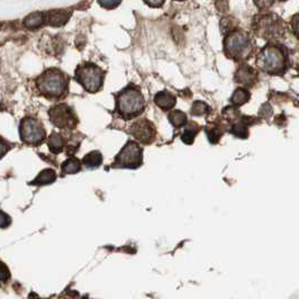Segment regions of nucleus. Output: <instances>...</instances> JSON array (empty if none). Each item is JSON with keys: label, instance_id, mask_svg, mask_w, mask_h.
<instances>
[{"label": "nucleus", "instance_id": "39448f33", "mask_svg": "<svg viewBox=\"0 0 299 299\" xmlns=\"http://www.w3.org/2000/svg\"><path fill=\"white\" fill-rule=\"evenodd\" d=\"M104 77V71L92 62L82 63L75 70V79L89 92H96L101 88Z\"/></svg>", "mask_w": 299, "mask_h": 299}, {"label": "nucleus", "instance_id": "6e6552de", "mask_svg": "<svg viewBox=\"0 0 299 299\" xmlns=\"http://www.w3.org/2000/svg\"><path fill=\"white\" fill-rule=\"evenodd\" d=\"M50 119L54 126L59 128H68V130H73L77 127L78 118L75 116L72 108L66 104L56 105L48 111Z\"/></svg>", "mask_w": 299, "mask_h": 299}, {"label": "nucleus", "instance_id": "7ed1b4c3", "mask_svg": "<svg viewBox=\"0 0 299 299\" xmlns=\"http://www.w3.org/2000/svg\"><path fill=\"white\" fill-rule=\"evenodd\" d=\"M144 97L134 86H128L116 97V111L125 119L141 115L144 111Z\"/></svg>", "mask_w": 299, "mask_h": 299}, {"label": "nucleus", "instance_id": "aec40b11", "mask_svg": "<svg viewBox=\"0 0 299 299\" xmlns=\"http://www.w3.org/2000/svg\"><path fill=\"white\" fill-rule=\"evenodd\" d=\"M198 131H199L198 125L196 123H190L186 127V130H184L183 135H181V139H183L186 144H192L197 133H198Z\"/></svg>", "mask_w": 299, "mask_h": 299}, {"label": "nucleus", "instance_id": "f3484780", "mask_svg": "<svg viewBox=\"0 0 299 299\" xmlns=\"http://www.w3.org/2000/svg\"><path fill=\"white\" fill-rule=\"evenodd\" d=\"M81 170V163L80 160H78L77 158L71 157L67 159L61 165V171L63 175H73L77 173Z\"/></svg>", "mask_w": 299, "mask_h": 299}, {"label": "nucleus", "instance_id": "20e7f679", "mask_svg": "<svg viewBox=\"0 0 299 299\" xmlns=\"http://www.w3.org/2000/svg\"><path fill=\"white\" fill-rule=\"evenodd\" d=\"M224 51L226 56L236 61L247 59L252 52L250 36L242 29L230 32L224 40Z\"/></svg>", "mask_w": 299, "mask_h": 299}, {"label": "nucleus", "instance_id": "9d476101", "mask_svg": "<svg viewBox=\"0 0 299 299\" xmlns=\"http://www.w3.org/2000/svg\"><path fill=\"white\" fill-rule=\"evenodd\" d=\"M131 134L138 139V142L143 143V144H150L152 143L155 138V128L153 126V123L145 118L138 119L131 126Z\"/></svg>", "mask_w": 299, "mask_h": 299}, {"label": "nucleus", "instance_id": "c756f323", "mask_svg": "<svg viewBox=\"0 0 299 299\" xmlns=\"http://www.w3.org/2000/svg\"><path fill=\"white\" fill-rule=\"evenodd\" d=\"M298 72H299V68H298Z\"/></svg>", "mask_w": 299, "mask_h": 299}, {"label": "nucleus", "instance_id": "ddd939ff", "mask_svg": "<svg viewBox=\"0 0 299 299\" xmlns=\"http://www.w3.org/2000/svg\"><path fill=\"white\" fill-rule=\"evenodd\" d=\"M154 103L163 111H170L176 105V97L168 90H163L155 94Z\"/></svg>", "mask_w": 299, "mask_h": 299}, {"label": "nucleus", "instance_id": "4468645a", "mask_svg": "<svg viewBox=\"0 0 299 299\" xmlns=\"http://www.w3.org/2000/svg\"><path fill=\"white\" fill-rule=\"evenodd\" d=\"M45 20H46V15L42 11H35V13L29 14L27 17L24 20L25 27L31 29H37L42 27L45 24Z\"/></svg>", "mask_w": 299, "mask_h": 299}, {"label": "nucleus", "instance_id": "f03ea898", "mask_svg": "<svg viewBox=\"0 0 299 299\" xmlns=\"http://www.w3.org/2000/svg\"><path fill=\"white\" fill-rule=\"evenodd\" d=\"M69 78L59 69L44 71L36 80V87L41 94L47 98L59 99L67 93Z\"/></svg>", "mask_w": 299, "mask_h": 299}, {"label": "nucleus", "instance_id": "412c9836", "mask_svg": "<svg viewBox=\"0 0 299 299\" xmlns=\"http://www.w3.org/2000/svg\"><path fill=\"white\" fill-rule=\"evenodd\" d=\"M169 120L176 128L186 126L187 116L181 111H173L169 114Z\"/></svg>", "mask_w": 299, "mask_h": 299}, {"label": "nucleus", "instance_id": "5701e85b", "mask_svg": "<svg viewBox=\"0 0 299 299\" xmlns=\"http://www.w3.org/2000/svg\"><path fill=\"white\" fill-rule=\"evenodd\" d=\"M10 278V272L8 267L0 261V281L5 282Z\"/></svg>", "mask_w": 299, "mask_h": 299}, {"label": "nucleus", "instance_id": "423d86ee", "mask_svg": "<svg viewBox=\"0 0 299 299\" xmlns=\"http://www.w3.org/2000/svg\"><path fill=\"white\" fill-rule=\"evenodd\" d=\"M143 163V150L138 143L128 141L120 152L116 155L113 166L125 169H138Z\"/></svg>", "mask_w": 299, "mask_h": 299}, {"label": "nucleus", "instance_id": "9b49d317", "mask_svg": "<svg viewBox=\"0 0 299 299\" xmlns=\"http://www.w3.org/2000/svg\"><path fill=\"white\" fill-rule=\"evenodd\" d=\"M256 80V74L254 72V69L251 68L248 64H242L238 68L235 73V81L241 85H244L247 87H251L254 85Z\"/></svg>", "mask_w": 299, "mask_h": 299}, {"label": "nucleus", "instance_id": "2eb2a0df", "mask_svg": "<svg viewBox=\"0 0 299 299\" xmlns=\"http://www.w3.org/2000/svg\"><path fill=\"white\" fill-rule=\"evenodd\" d=\"M56 179V173L54 170L52 169H45L43 171L39 173V176L33 180L31 184H35V186H44V184H50L54 183Z\"/></svg>", "mask_w": 299, "mask_h": 299}, {"label": "nucleus", "instance_id": "4be33fe9", "mask_svg": "<svg viewBox=\"0 0 299 299\" xmlns=\"http://www.w3.org/2000/svg\"><path fill=\"white\" fill-rule=\"evenodd\" d=\"M208 111H209V107L205 103H203V101H195L190 113L194 116H202L207 114Z\"/></svg>", "mask_w": 299, "mask_h": 299}, {"label": "nucleus", "instance_id": "cd10ccee", "mask_svg": "<svg viewBox=\"0 0 299 299\" xmlns=\"http://www.w3.org/2000/svg\"><path fill=\"white\" fill-rule=\"evenodd\" d=\"M147 5L150 6H161L163 5V1H158V2H151V1H146Z\"/></svg>", "mask_w": 299, "mask_h": 299}, {"label": "nucleus", "instance_id": "6ab92c4d", "mask_svg": "<svg viewBox=\"0 0 299 299\" xmlns=\"http://www.w3.org/2000/svg\"><path fill=\"white\" fill-rule=\"evenodd\" d=\"M249 100H250V92L249 90L245 88L236 89L230 99V103H232L234 106H236V107L244 105L245 103H248Z\"/></svg>", "mask_w": 299, "mask_h": 299}, {"label": "nucleus", "instance_id": "a211bd4d", "mask_svg": "<svg viewBox=\"0 0 299 299\" xmlns=\"http://www.w3.org/2000/svg\"><path fill=\"white\" fill-rule=\"evenodd\" d=\"M47 145L52 153H61L64 146V138L59 133H52L50 138H48Z\"/></svg>", "mask_w": 299, "mask_h": 299}, {"label": "nucleus", "instance_id": "dca6fc26", "mask_svg": "<svg viewBox=\"0 0 299 299\" xmlns=\"http://www.w3.org/2000/svg\"><path fill=\"white\" fill-rule=\"evenodd\" d=\"M82 162L89 169L99 168L101 163H103V155H101L99 151H92V152L88 153L82 159Z\"/></svg>", "mask_w": 299, "mask_h": 299}, {"label": "nucleus", "instance_id": "bb28decb", "mask_svg": "<svg viewBox=\"0 0 299 299\" xmlns=\"http://www.w3.org/2000/svg\"><path fill=\"white\" fill-rule=\"evenodd\" d=\"M99 3L100 6H103V7H105V8H108V9H113V8H115L116 6H118L119 5V1H99L98 2Z\"/></svg>", "mask_w": 299, "mask_h": 299}, {"label": "nucleus", "instance_id": "1a4fd4ad", "mask_svg": "<svg viewBox=\"0 0 299 299\" xmlns=\"http://www.w3.org/2000/svg\"><path fill=\"white\" fill-rule=\"evenodd\" d=\"M255 29L256 33L266 40L279 37L283 34L282 22L277 16H272V15H267V16L261 17L256 22Z\"/></svg>", "mask_w": 299, "mask_h": 299}, {"label": "nucleus", "instance_id": "f257e3e1", "mask_svg": "<svg viewBox=\"0 0 299 299\" xmlns=\"http://www.w3.org/2000/svg\"><path fill=\"white\" fill-rule=\"evenodd\" d=\"M258 66L264 72L280 75L288 68V53L282 45L267 44L258 55Z\"/></svg>", "mask_w": 299, "mask_h": 299}, {"label": "nucleus", "instance_id": "c85d7f7f", "mask_svg": "<svg viewBox=\"0 0 299 299\" xmlns=\"http://www.w3.org/2000/svg\"><path fill=\"white\" fill-rule=\"evenodd\" d=\"M2 109H3L2 106H1V104H0V111H2Z\"/></svg>", "mask_w": 299, "mask_h": 299}, {"label": "nucleus", "instance_id": "f8f14e48", "mask_svg": "<svg viewBox=\"0 0 299 299\" xmlns=\"http://www.w3.org/2000/svg\"><path fill=\"white\" fill-rule=\"evenodd\" d=\"M71 17V11L67 9H54L50 10L46 14V20L48 25L52 27H61L69 22Z\"/></svg>", "mask_w": 299, "mask_h": 299}, {"label": "nucleus", "instance_id": "b1692460", "mask_svg": "<svg viewBox=\"0 0 299 299\" xmlns=\"http://www.w3.org/2000/svg\"><path fill=\"white\" fill-rule=\"evenodd\" d=\"M290 24H291V29H293L294 34L299 40V14L295 15V16L293 17V20H291Z\"/></svg>", "mask_w": 299, "mask_h": 299}, {"label": "nucleus", "instance_id": "a878e982", "mask_svg": "<svg viewBox=\"0 0 299 299\" xmlns=\"http://www.w3.org/2000/svg\"><path fill=\"white\" fill-rule=\"evenodd\" d=\"M9 149H10V146L8 145V143H7L3 138H0V159H1L3 155L8 152Z\"/></svg>", "mask_w": 299, "mask_h": 299}, {"label": "nucleus", "instance_id": "393cba45", "mask_svg": "<svg viewBox=\"0 0 299 299\" xmlns=\"http://www.w3.org/2000/svg\"><path fill=\"white\" fill-rule=\"evenodd\" d=\"M11 219L6 213H3L2 210H0V227L1 229H6L10 225Z\"/></svg>", "mask_w": 299, "mask_h": 299}, {"label": "nucleus", "instance_id": "0eeeda50", "mask_svg": "<svg viewBox=\"0 0 299 299\" xmlns=\"http://www.w3.org/2000/svg\"><path fill=\"white\" fill-rule=\"evenodd\" d=\"M20 135L22 141L29 145H40L45 139V130L39 119L25 117L20 125Z\"/></svg>", "mask_w": 299, "mask_h": 299}]
</instances>
